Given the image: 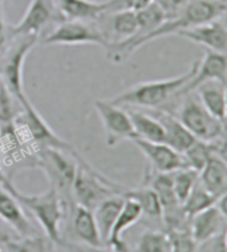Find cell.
Here are the masks:
<instances>
[{
	"mask_svg": "<svg viewBox=\"0 0 227 252\" xmlns=\"http://www.w3.org/2000/svg\"><path fill=\"white\" fill-rule=\"evenodd\" d=\"M223 235L221 234L218 236L206 240L203 243H199L200 247L198 251L195 252H227L225 247V240H223Z\"/></svg>",
	"mask_w": 227,
	"mask_h": 252,
	"instance_id": "36",
	"label": "cell"
},
{
	"mask_svg": "<svg viewBox=\"0 0 227 252\" xmlns=\"http://www.w3.org/2000/svg\"><path fill=\"white\" fill-rule=\"evenodd\" d=\"M0 252H7V250H5L4 247H1V246H0Z\"/></svg>",
	"mask_w": 227,
	"mask_h": 252,
	"instance_id": "46",
	"label": "cell"
},
{
	"mask_svg": "<svg viewBox=\"0 0 227 252\" xmlns=\"http://www.w3.org/2000/svg\"><path fill=\"white\" fill-rule=\"evenodd\" d=\"M7 252H47L48 243L40 235L20 236L19 239H8L4 244Z\"/></svg>",
	"mask_w": 227,
	"mask_h": 252,
	"instance_id": "31",
	"label": "cell"
},
{
	"mask_svg": "<svg viewBox=\"0 0 227 252\" xmlns=\"http://www.w3.org/2000/svg\"><path fill=\"white\" fill-rule=\"evenodd\" d=\"M214 154L211 144L203 140H195L182 155L185 158L186 165L187 168L196 171L199 174L203 170L204 165L207 164V161Z\"/></svg>",
	"mask_w": 227,
	"mask_h": 252,
	"instance_id": "28",
	"label": "cell"
},
{
	"mask_svg": "<svg viewBox=\"0 0 227 252\" xmlns=\"http://www.w3.org/2000/svg\"><path fill=\"white\" fill-rule=\"evenodd\" d=\"M131 142L139 148L144 158L149 160V167L154 171L170 174L174 171L187 168L183 155L167 146L166 143L147 142L139 138H132Z\"/></svg>",
	"mask_w": 227,
	"mask_h": 252,
	"instance_id": "12",
	"label": "cell"
},
{
	"mask_svg": "<svg viewBox=\"0 0 227 252\" xmlns=\"http://www.w3.org/2000/svg\"><path fill=\"white\" fill-rule=\"evenodd\" d=\"M226 7L227 1L225 0H190L181 14L175 18L166 19L162 26H159L155 31L150 32L149 35L131 43H116V44L107 47V59L114 64H119L123 60L127 59L132 52L150 41L159 39V37L176 35L182 30L218 19Z\"/></svg>",
	"mask_w": 227,
	"mask_h": 252,
	"instance_id": "1",
	"label": "cell"
},
{
	"mask_svg": "<svg viewBox=\"0 0 227 252\" xmlns=\"http://www.w3.org/2000/svg\"><path fill=\"white\" fill-rule=\"evenodd\" d=\"M194 92L210 114H213L215 118L223 122L226 120L227 104L225 83L219 80H209L199 84Z\"/></svg>",
	"mask_w": 227,
	"mask_h": 252,
	"instance_id": "20",
	"label": "cell"
},
{
	"mask_svg": "<svg viewBox=\"0 0 227 252\" xmlns=\"http://www.w3.org/2000/svg\"><path fill=\"white\" fill-rule=\"evenodd\" d=\"M227 76V55L206 51L202 60H198L196 71L190 82L187 83L181 92L182 95H186L189 92L194 91L199 84L209 80H219L223 82L226 80Z\"/></svg>",
	"mask_w": 227,
	"mask_h": 252,
	"instance_id": "14",
	"label": "cell"
},
{
	"mask_svg": "<svg viewBox=\"0 0 227 252\" xmlns=\"http://www.w3.org/2000/svg\"><path fill=\"white\" fill-rule=\"evenodd\" d=\"M1 187L12 193L18 202L31 212L36 221L42 227L48 240L54 244H62L61 227L65 215V203L63 193L55 187H50L48 191L37 195H24L12 186L7 179L0 180Z\"/></svg>",
	"mask_w": 227,
	"mask_h": 252,
	"instance_id": "3",
	"label": "cell"
},
{
	"mask_svg": "<svg viewBox=\"0 0 227 252\" xmlns=\"http://www.w3.org/2000/svg\"><path fill=\"white\" fill-rule=\"evenodd\" d=\"M123 203H125V197L122 195H114L111 197H107L106 200H103L99 206L95 207V210H93L97 231H99L103 244H106L110 238L111 229L118 219Z\"/></svg>",
	"mask_w": 227,
	"mask_h": 252,
	"instance_id": "23",
	"label": "cell"
},
{
	"mask_svg": "<svg viewBox=\"0 0 227 252\" xmlns=\"http://www.w3.org/2000/svg\"><path fill=\"white\" fill-rule=\"evenodd\" d=\"M20 106L22 110L14 120V124L28 143H32L37 148H55L70 154L78 152L70 143L59 138L52 131L27 97L20 101Z\"/></svg>",
	"mask_w": 227,
	"mask_h": 252,
	"instance_id": "6",
	"label": "cell"
},
{
	"mask_svg": "<svg viewBox=\"0 0 227 252\" xmlns=\"http://www.w3.org/2000/svg\"><path fill=\"white\" fill-rule=\"evenodd\" d=\"M44 46L54 44H97L106 47V41L99 31L95 22H80V20H63L55 24V27L40 39Z\"/></svg>",
	"mask_w": 227,
	"mask_h": 252,
	"instance_id": "9",
	"label": "cell"
},
{
	"mask_svg": "<svg viewBox=\"0 0 227 252\" xmlns=\"http://www.w3.org/2000/svg\"><path fill=\"white\" fill-rule=\"evenodd\" d=\"M78 155L79 152L70 154L55 148H37L35 152L36 165L42 168L52 187L63 195L70 192L72 187L78 168Z\"/></svg>",
	"mask_w": 227,
	"mask_h": 252,
	"instance_id": "8",
	"label": "cell"
},
{
	"mask_svg": "<svg viewBox=\"0 0 227 252\" xmlns=\"http://www.w3.org/2000/svg\"><path fill=\"white\" fill-rule=\"evenodd\" d=\"M143 212L140 210L139 204L131 199H125L123 207L118 215L115 224L112 227L110 238L107 240L106 246L115 252H129V247L123 240V232L130 228L142 218Z\"/></svg>",
	"mask_w": 227,
	"mask_h": 252,
	"instance_id": "18",
	"label": "cell"
},
{
	"mask_svg": "<svg viewBox=\"0 0 227 252\" xmlns=\"http://www.w3.org/2000/svg\"><path fill=\"white\" fill-rule=\"evenodd\" d=\"M63 20L95 22L104 11L103 1L95 0H54Z\"/></svg>",
	"mask_w": 227,
	"mask_h": 252,
	"instance_id": "19",
	"label": "cell"
},
{
	"mask_svg": "<svg viewBox=\"0 0 227 252\" xmlns=\"http://www.w3.org/2000/svg\"><path fill=\"white\" fill-rule=\"evenodd\" d=\"M74 232L80 242L87 244L90 248L102 247V239L97 231V221L91 210L76 206L74 212Z\"/></svg>",
	"mask_w": 227,
	"mask_h": 252,
	"instance_id": "24",
	"label": "cell"
},
{
	"mask_svg": "<svg viewBox=\"0 0 227 252\" xmlns=\"http://www.w3.org/2000/svg\"><path fill=\"white\" fill-rule=\"evenodd\" d=\"M63 22L54 0H31L23 18L15 26H9V36L26 35L36 36L40 40L42 32L51 23Z\"/></svg>",
	"mask_w": 227,
	"mask_h": 252,
	"instance_id": "10",
	"label": "cell"
},
{
	"mask_svg": "<svg viewBox=\"0 0 227 252\" xmlns=\"http://www.w3.org/2000/svg\"><path fill=\"white\" fill-rule=\"evenodd\" d=\"M218 20L223 24V26H225V27L227 28V7L223 9V12L221 14V16L218 18Z\"/></svg>",
	"mask_w": 227,
	"mask_h": 252,
	"instance_id": "40",
	"label": "cell"
},
{
	"mask_svg": "<svg viewBox=\"0 0 227 252\" xmlns=\"http://www.w3.org/2000/svg\"><path fill=\"white\" fill-rule=\"evenodd\" d=\"M47 252H58V251H55V250H54V248L50 246V247H48V251H47Z\"/></svg>",
	"mask_w": 227,
	"mask_h": 252,
	"instance_id": "45",
	"label": "cell"
},
{
	"mask_svg": "<svg viewBox=\"0 0 227 252\" xmlns=\"http://www.w3.org/2000/svg\"><path fill=\"white\" fill-rule=\"evenodd\" d=\"M171 178L175 196L178 202L182 204L186 200V197L190 195L191 189L194 188L195 184L198 183L199 174L191 168H182V170L171 172Z\"/></svg>",
	"mask_w": 227,
	"mask_h": 252,
	"instance_id": "29",
	"label": "cell"
},
{
	"mask_svg": "<svg viewBox=\"0 0 227 252\" xmlns=\"http://www.w3.org/2000/svg\"><path fill=\"white\" fill-rule=\"evenodd\" d=\"M153 0H103L104 11L103 14H114L121 11H139L149 5Z\"/></svg>",
	"mask_w": 227,
	"mask_h": 252,
	"instance_id": "34",
	"label": "cell"
},
{
	"mask_svg": "<svg viewBox=\"0 0 227 252\" xmlns=\"http://www.w3.org/2000/svg\"><path fill=\"white\" fill-rule=\"evenodd\" d=\"M225 92H226V104H227V76H226V80H225Z\"/></svg>",
	"mask_w": 227,
	"mask_h": 252,
	"instance_id": "44",
	"label": "cell"
},
{
	"mask_svg": "<svg viewBox=\"0 0 227 252\" xmlns=\"http://www.w3.org/2000/svg\"><path fill=\"white\" fill-rule=\"evenodd\" d=\"M227 227V218L219 210L218 206L210 207L207 210L190 218V232L195 242L199 244L206 240L225 234Z\"/></svg>",
	"mask_w": 227,
	"mask_h": 252,
	"instance_id": "15",
	"label": "cell"
},
{
	"mask_svg": "<svg viewBox=\"0 0 227 252\" xmlns=\"http://www.w3.org/2000/svg\"><path fill=\"white\" fill-rule=\"evenodd\" d=\"M37 41L39 37L36 36L11 35L4 48L0 51V79L19 103L27 97L23 90L24 62Z\"/></svg>",
	"mask_w": 227,
	"mask_h": 252,
	"instance_id": "5",
	"label": "cell"
},
{
	"mask_svg": "<svg viewBox=\"0 0 227 252\" xmlns=\"http://www.w3.org/2000/svg\"><path fill=\"white\" fill-rule=\"evenodd\" d=\"M122 196L138 203L143 215H147L150 218H162V204L153 188L142 186L134 189H123Z\"/></svg>",
	"mask_w": 227,
	"mask_h": 252,
	"instance_id": "26",
	"label": "cell"
},
{
	"mask_svg": "<svg viewBox=\"0 0 227 252\" xmlns=\"http://www.w3.org/2000/svg\"><path fill=\"white\" fill-rule=\"evenodd\" d=\"M90 252H115V251H112V250H104V248H100V247H97V248H90Z\"/></svg>",
	"mask_w": 227,
	"mask_h": 252,
	"instance_id": "42",
	"label": "cell"
},
{
	"mask_svg": "<svg viewBox=\"0 0 227 252\" xmlns=\"http://www.w3.org/2000/svg\"><path fill=\"white\" fill-rule=\"evenodd\" d=\"M223 240H225V247H226V251H227V227H226V231H225V235H223Z\"/></svg>",
	"mask_w": 227,
	"mask_h": 252,
	"instance_id": "43",
	"label": "cell"
},
{
	"mask_svg": "<svg viewBox=\"0 0 227 252\" xmlns=\"http://www.w3.org/2000/svg\"><path fill=\"white\" fill-rule=\"evenodd\" d=\"M217 202H218V199L211 195L198 180V183L191 189L190 195L186 197L185 202L182 203V207H183L186 215L191 218V216L207 210L210 207L215 206Z\"/></svg>",
	"mask_w": 227,
	"mask_h": 252,
	"instance_id": "27",
	"label": "cell"
},
{
	"mask_svg": "<svg viewBox=\"0 0 227 252\" xmlns=\"http://www.w3.org/2000/svg\"><path fill=\"white\" fill-rule=\"evenodd\" d=\"M8 239H11V236L8 234H5L4 231H1V228H0V246L4 244Z\"/></svg>",
	"mask_w": 227,
	"mask_h": 252,
	"instance_id": "41",
	"label": "cell"
},
{
	"mask_svg": "<svg viewBox=\"0 0 227 252\" xmlns=\"http://www.w3.org/2000/svg\"><path fill=\"white\" fill-rule=\"evenodd\" d=\"M210 144L213 147V151L227 161V127L221 133V136L218 139H215Z\"/></svg>",
	"mask_w": 227,
	"mask_h": 252,
	"instance_id": "38",
	"label": "cell"
},
{
	"mask_svg": "<svg viewBox=\"0 0 227 252\" xmlns=\"http://www.w3.org/2000/svg\"><path fill=\"white\" fill-rule=\"evenodd\" d=\"M153 1L164 12L166 19H172L181 14L190 0H153Z\"/></svg>",
	"mask_w": 227,
	"mask_h": 252,
	"instance_id": "35",
	"label": "cell"
},
{
	"mask_svg": "<svg viewBox=\"0 0 227 252\" xmlns=\"http://www.w3.org/2000/svg\"><path fill=\"white\" fill-rule=\"evenodd\" d=\"M135 15H136V22H138V32L134 37L122 41V43H131V41L138 40L140 37L149 35L150 32L155 31L159 26H162L163 22L166 20L164 12L154 1H151L149 5H146L144 8L136 11Z\"/></svg>",
	"mask_w": 227,
	"mask_h": 252,
	"instance_id": "25",
	"label": "cell"
},
{
	"mask_svg": "<svg viewBox=\"0 0 227 252\" xmlns=\"http://www.w3.org/2000/svg\"><path fill=\"white\" fill-rule=\"evenodd\" d=\"M196 65L198 62L193 63L185 73H181L174 78L138 83L114 96L110 101L121 107L130 106L144 110L162 108V106H164L171 97L181 96L182 90L195 75Z\"/></svg>",
	"mask_w": 227,
	"mask_h": 252,
	"instance_id": "2",
	"label": "cell"
},
{
	"mask_svg": "<svg viewBox=\"0 0 227 252\" xmlns=\"http://www.w3.org/2000/svg\"><path fill=\"white\" fill-rule=\"evenodd\" d=\"M217 206H218L219 210L222 211L223 215L227 218V192L219 197L218 202H217Z\"/></svg>",
	"mask_w": 227,
	"mask_h": 252,
	"instance_id": "39",
	"label": "cell"
},
{
	"mask_svg": "<svg viewBox=\"0 0 227 252\" xmlns=\"http://www.w3.org/2000/svg\"><path fill=\"white\" fill-rule=\"evenodd\" d=\"M76 161L78 168L72 182L71 192L74 195L78 206L93 211L95 207L99 206L103 200H106L107 197L122 195L125 188H122L119 184L95 170L82 156L78 155Z\"/></svg>",
	"mask_w": 227,
	"mask_h": 252,
	"instance_id": "4",
	"label": "cell"
},
{
	"mask_svg": "<svg viewBox=\"0 0 227 252\" xmlns=\"http://www.w3.org/2000/svg\"><path fill=\"white\" fill-rule=\"evenodd\" d=\"M225 124H226V127H227V118H226V120H225Z\"/></svg>",
	"mask_w": 227,
	"mask_h": 252,
	"instance_id": "47",
	"label": "cell"
},
{
	"mask_svg": "<svg viewBox=\"0 0 227 252\" xmlns=\"http://www.w3.org/2000/svg\"><path fill=\"white\" fill-rule=\"evenodd\" d=\"M9 39V26L5 22L4 0H0V51L3 50Z\"/></svg>",
	"mask_w": 227,
	"mask_h": 252,
	"instance_id": "37",
	"label": "cell"
},
{
	"mask_svg": "<svg viewBox=\"0 0 227 252\" xmlns=\"http://www.w3.org/2000/svg\"><path fill=\"white\" fill-rule=\"evenodd\" d=\"M151 114L163 126L164 143L174 148L175 151L183 154L196 140L194 135L186 128L181 120L171 112L162 110V108H157V110H151Z\"/></svg>",
	"mask_w": 227,
	"mask_h": 252,
	"instance_id": "16",
	"label": "cell"
},
{
	"mask_svg": "<svg viewBox=\"0 0 227 252\" xmlns=\"http://www.w3.org/2000/svg\"><path fill=\"white\" fill-rule=\"evenodd\" d=\"M138 252H170V240L167 232L147 229L139 236L136 244Z\"/></svg>",
	"mask_w": 227,
	"mask_h": 252,
	"instance_id": "30",
	"label": "cell"
},
{
	"mask_svg": "<svg viewBox=\"0 0 227 252\" xmlns=\"http://www.w3.org/2000/svg\"><path fill=\"white\" fill-rule=\"evenodd\" d=\"M176 35L207 48V51L227 55V28L218 19L182 30Z\"/></svg>",
	"mask_w": 227,
	"mask_h": 252,
	"instance_id": "13",
	"label": "cell"
},
{
	"mask_svg": "<svg viewBox=\"0 0 227 252\" xmlns=\"http://www.w3.org/2000/svg\"><path fill=\"white\" fill-rule=\"evenodd\" d=\"M127 112L130 115L131 123L134 127L135 138L143 139L147 142L164 143L163 126L151 112L135 107L129 108Z\"/></svg>",
	"mask_w": 227,
	"mask_h": 252,
	"instance_id": "22",
	"label": "cell"
},
{
	"mask_svg": "<svg viewBox=\"0 0 227 252\" xmlns=\"http://www.w3.org/2000/svg\"><path fill=\"white\" fill-rule=\"evenodd\" d=\"M0 219L8 224L20 236H30L33 234V227L28 220L23 206L18 199L0 186Z\"/></svg>",
	"mask_w": 227,
	"mask_h": 252,
	"instance_id": "17",
	"label": "cell"
},
{
	"mask_svg": "<svg viewBox=\"0 0 227 252\" xmlns=\"http://www.w3.org/2000/svg\"><path fill=\"white\" fill-rule=\"evenodd\" d=\"M199 182L217 199L225 195L227 192V161L214 152L199 172Z\"/></svg>",
	"mask_w": 227,
	"mask_h": 252,
	"instance_id": "21",
	"label": "cell"
},
{
	"mask_svg": "<svg viewBox=\"0 0 227 252\" xmlns=\"http://www.w3.org/2000/svg\"><path fill=\"white\" fill-rule=\"evenodd\" d=\"M168 240H170V252H195L196 251V242L193 238L190 228L172 229L167 231Z\"/></svg>",
	"mask_w": 227,
	"mask_h": 252,
	"instance_id": "33",
	"label": "cell"
},
{
	"mask_svg": "<svg viewBox=\"0 0 227 252\" xmlns=\"http://www.w3.org/2000/svg\"><path fill=\"white\" fill-rule=\"evenodd\" d=\"M94 107L102 120L107 146L115 147L123 140L135 138L134 127L127 110L110 100H95Z\"/></svg>",
	"mask_w": 227,
	"mask_h": 252,
	"instance_id": "11",
	"label": "cell"
},
{
	"mask_svg": "<svg viewBox=\"0 0 227 252\" xmlns=\"http://www.w3.org/2000/svg\"><path fill=\"white\" fill-rule=\"evenodd\" d=\"M22 110L18 99L11 94L7 86L0 79V126L14 123Z\"/></svg>",
	"mask_w": 227,
	"mask_h": 252,
	"instance_id": "32",
	"label": "cell"
},
{
	"mask_svg": "<svg viewBox=\"0 0 227 252\" xmlns=\"http://www.w3.org/2000/svg\"><path fill=\"white\" fill-rule=\"evenodd\" d=\"M176 118L194 135L195 139L207 143L218 139L226 128L225 122L210 114L194 91L186 94Z\"/></svg>",
	"mask_w": 227,
	"mask_h": 252,
	"instance_id": "7",
	"label": "cell"
}]
</instances>
